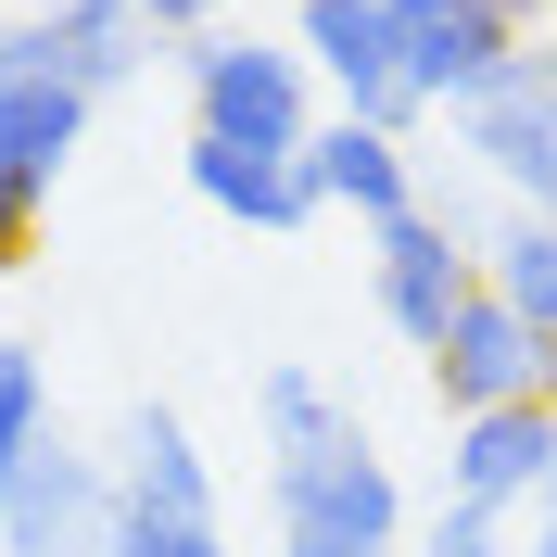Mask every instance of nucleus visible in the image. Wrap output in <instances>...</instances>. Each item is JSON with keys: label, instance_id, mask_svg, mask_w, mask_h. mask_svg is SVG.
I'll list each match as a JSON object with an SVG mask.
<instances>
[{"label": "nucleus", "instance_id": "1", "mask_svg": "<svg viewBox=\"0 0 557 557\" xmlns=\"http://www.w3.org/2000/svg\"><path fill=\"white\" fill-rule=\"evenodd\" d=\"M177 76H190V127L203 139H242V152H305L317 139V64L292 38L203 26V38H177Z\"/></svg>", "mask_w": 557, "mask_h": 557}, {"label": "nucleus", "instance_id": "2", "mask_svg": "<svg viewBox=\"0 0 557 557\" xmlns=\"http://www.w3.org/2000/svg\"><path fill=\"white\" fill-rule=\"evenodd\" d=\"M456 152H469L520 215H557V26L520 38V64L494 76L482 102H456Z\"/></svg>", "mask_w": 557, "mask_h": 557}, {"label": "nucleus", "instance_id": "3", "mask_svg": "<svg viewBox=\"0 0 557 557\" xmlns=\"http://www.w3.org/2000/svg\"><path fill=\"white\" fill-rule=\"evenodd\" d=\"M278 494V532H317V545H406V482H393V456L368 444V431H330V444L278 456L267 469Z\"/></svg>", "mask_w": 557, "mask_h": 557}, {"label": "nucleus", "instance_id": "4", "mask_svg": "<svg viewBox=\"0 0 557 557\" xmlns=\"http://www.w3.org/2000/svg\"><path fill=\"white\" fill-rule=\"evenodd\" d=\"M317 76H330V114H381V127H418V89H406V0H305L292 26Z\"/></svg>", "mask_w": 557, "mask_h": 557}, {"label": "nucleus", "instance_id": "5", "mask_svg": "<svg viewBox=\"0 0 557 557\" xmlns=\"http://www.w3.org/2000/svg\"><path fill=\"white\" fill-rule=\"evenodd\" d=\"M431 393H444V418H482V406H545V393H557V343L532 330L520 305L469 292V305H456V330L431 343Z\"/></svg>", "mask_w": 557, "mask_h": 557}, {"label": "nucleus", "instance_id": "6", "mask_svg": "<svg viewBox=\"0 0 557 557\" xmlns=\"http://www.w3.org/2000/svg\"><path fill=\"white\" fill-rule=\"evenodd\" d=\"M102 532H114V469L76 456L64 431L0 482V557H102Z\"/></svg>", "mask_w": 557, "mask_h": 557}, {"label": "nucleus", "instance_id": "7", "mask_svg": "<svg viewBox=\"0 0 557 557\" xmlns=\"http://www.w3.org/2000/svg\"><path fill=\"white\" fill-rule=\"evenodd\" d=\"M368 278H381V317L431 355V343L456 330V305L482 292V253L456 242L431 203H406V215H381V228H368Z\"/></svg>", "mask_w": 557, "mask_h": 557}, {"label": "nucleus", "instance_id": "8", "mask_svg": "<svg viewBox=\"0 0 557 557\" xmlns=\"http://www.w3.org/2000/svg\"><path fill=\"white\" fill-rule=\"evenodd\" d=\"M89 139V89H64L51 64H26V38L0 26V203H51V177Z\"/></svg>", "mask_w": 557, "mask_h": 557}, {"label": "nucleus", "instance_id": "9", "mask_svg": "<svg viewBox=\"0 0 557 557\" xmlns=\"http://www.w3.org/2000/svg\"><path fill=\"white\" fill-rule=\"evenodd\" d=\"M545 469H557V406H482V418H456V444H444V494L456 507H545Z\"/></svg>", "mask_w": 557, "mask_h": 557}, {"label": "nucleus", "instance_id": "10", "mask_svg": "<svg viewBox=\"0 0 557 557\" xmlns=\"http://www.w3.org/2000/svg\"><path fill=\"white\" fill-rule=\"evenodd\" d=\"M507 64H520V26H507L494 0H444V13H406V89H418L431 114L482 102Z\"/></svg>", "mask_w": 557, "mask_h": 557}, {"label": "nucleus", "instance_id": "11", "mask_svg": "<svg viewBox=\"0 0 557 557\" xmlns=\"http://www.w3.org/2000/svg\"><path fill=\"white\" fill-rule=\"evenodd\" d=\"M305 177H317V203L368 215V228L418 203V152H406V127H381V114H317V139H305Z\"/></svg>", "mask_w": 557, "mask_h": 557}, {"label": "nucleus", "instance_id": "12", "mask_svg": "<svg viewBox=\"0 0 557 557\" xmlns=\"http://www.w3.org/2000/svg\"><path fill=\"white\" fill-rule=\"evenodd\" d=\"M26 64H51L64 76V89H89V102H102V89H127L139 76V0H26Z\"/></svg>", "mask_w": 557, "mask_h": 557}, {"label": "nucleus", "instance_id": "13", "mask_svg": "<svg viewBox=\"0 0 557 557\" xmlns=\"http://www.w3.org/2000/svg\"><path fill=\"white\" fill-rule=\"evenodd\" d=\"M190 190H203L228 228H305V215H330L317 177H305V152H242V139H203V127H190Z\"/></svg>", "mask_w": 557, "mask_h": 557}, {"label": "nucleus", "instance_id": "14", "mask_svg": "<svg viewBox=\"0 0 557 557\" xmlns=\"http://www.w3.org/2000/svg\"><path fill=\"white\" fill-rule=\"evenodd\" d=\"M114 494L152 507V520H215V469H203V444H190V418H177V406H127Z\"/></svg>", "mask_w": 557, "mask_h": 557}, {"label": "nucleus", "instance_id": "15", "mask_svg": "<svg viewBox=\"0 0 557 557\" xmlns=\"http://www.w3.org/2000/svg\"><path fill=\"white\" fill-rule=\"evenodd\" d=\"M482 292L520 305L532 330L557 343V215H520V203L494 215V228H482Z\"/></svg>", "mask_w": 557, "mask_h": 557}, {"label": "nucleus", "instance_id": "16", "mask_svg": "<svg viewBox=\"0 0 557 557\" xmlns=\"http://www.w3.org/2000/svg\"><path fill=\"white\" fill-rule=\"evenodd\" d=\"M253 418H267V456H305V444L343 431V406H330L317 368H267V381H253Z\"/></svg>", "mask_w": 557, "mask_h": 557}, {"label": "nucleus", "instance_id": "17", "mask_svg": "<svg viewBox=\"0 0 557 557\" xmlns=\"http://www.w3.org/2000/svg\"><path fill=\"white\" fill-rule=\"evenodd\" d=\"M38 444H51V368H38V343H0V482Z\"/></svg>", "mask_w": 557, "mask_h": 557}, {"label": "nucleus", "instance_id": "18", "mask_svg": "<svg viewBox=\"0 0 557 557\" xmlns=\"http://www.w3.org/2000/svg\"><path fill=\"white\" fill-rule=\"evenodd\" d=\"M406 557H520L507 545V520H494V507H431V520H406Z\"/></svg>", "mask_w": 557, "mask_h": 557}, {"label": "nucleus", "instance_id": "19", "mask_svg": "<svg viewBox=\"0 0 557 557\" xmlns=\"http://www.w3.org/2000/svg\"><path fill=\"white\" fill-rule=\"evenodd\" d=\"M102 557H228V545H215V520H152V507H127V494H114Z\"/></svg>", "mask_w": 557, "mask_h": 557}, {"label": "nucleus", "instance_id": "20", "mask_svg": "<svg viewBox=\"0 0 557 557\" xmlns=\"http://www.w3.org/2000/svg\"><path fill=\"white\" fill-rule=\"evenodd\" d=\"M139 26L152 38H203V26H228V0H139Z\"/></svg>", "mask_w": 557, "mask_h": 557}, {"label": "nucleus", "instance_id": "21", "mask_svg": "<svg viewBox=\"0 0 557 557\" xmlns=\"http://www.w3.org/2000/svg\"><path fill=\"white\" fill-rule=\"evenodd\" d=\"M26 242H38V203H0V278L26 267Z\"/></svg>", "mask_w": 557, "mask_h": 557}, {"label": "nucleus", "instance_id": "22", "mask_svg": "<svg viewBox=\"0 0 557 557\" xmlns=\"http://www.w3.org/2000/svg\"><path fill=\"white\" fill-rule=\"evenodd\" d=\"M278 557H393V545H317V532H278Z\"/></svg>", "mask_w": 557, "mask_h": 557}, {"label": "nucleus", "instance_id": "23", "mask_svg": "<svg viewBox=\"0 0 557 557\" xmlns=\"http://www.w3.org/2000/svg\"><path fill=\"white\" fill-rule=\"evenodd\" d=\"M494 13H507L520 38H545V26H557V0H494Z\"/></svg>", "mask_w": 557, "mask_h": 557}, {"label": "nucleus", "instance_id": "24", "mask_svg": "<svg viewBox=\"0 0 557 557\" xmlns=\"http://www.w3.org/2000/svg\"><path fill=\"white\" fill-rule=\"evenodd\" d=\"M520 557H557V507H545V520H532V545H520Z\"/></svg>", "mask_w": 557, "mask_h": 557}, {"label": "nucleus", "instance_id": "25", "mask_svg": "<svg viewBox=\"0 0 557 557\" xmlns=\"http://www.w3.org/2000/svg\"><path fill=\"white\" fill-rule=\"evenodd\" d=\"M406 13H444V0H406Z\"/></svg>", "mask_w": 557, "mask_h": 557}, {"label": "nucleus", "instance_id": "26", "mask_svg": "<svg viewBox=\"0 0 557 557\" xmlns=\"http://www.w3.org/2000/svg\"><path fill=\"white\" fill-rule=\"evenodd\" d=\"M545 507H557V469H545Z\"/></svg>", "mask_w": 557, "mask_h": 557}, {"label": "nucleus", "instance_id": "27", "mask_svg": "<svg viewBox=\"0 0 557 557\" xmlns=\"http://www.w3.org/2000/svg\"><path fill=\"white\" fill-rule=\"evenodd\" d=\"M0 13H13V0H0Z\"/></svg>", "mask_w": 557, "mask_h": 557}, {"label": "nucleus", "instance_id": "28", "mask_svg": "<svg viewBox=\"0 0 557 557\" xmlns=\"http://www.w3.org/2000/svg\"><path fill=\"white\" fill-rule=\"evenodd\" d=\"M545 406H557V393H545Z\"/></svg>", "mask_w": 557, "mask_h": 557}]
</instances>
